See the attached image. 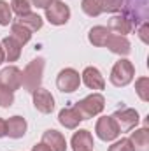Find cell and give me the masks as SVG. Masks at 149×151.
Here are the masks:
<instances>
[{
  "mask_svg": "<svg viewBox=\"0 0 149 151\" xmlns=\"http://www.w3.org/2000/svg\"><path fill=\"white\" fill-rule=\"evenodd\" d=\"M42 142L51 151H65L67 150L65 137L60 132H56V130H46L44 135H42Z\"/></svg>",
  "mask_w": 149,
  "mask_h": 151,
  "instance_id": "cell-11",
  "label": "cell"
},
{
  "mask_svg": "<svg viewBox=\"0 0 149 151\" xmlns=\"http://www.w3.org/2000/svg\"><path fill=\"white\" fill-rule=\"evenodd\" d=\"M42 74H44V60L42 58H35L32 60L25 72H23V79H21V84L27 91L34 93L37 88H40V81H42Z\"/></svg>",
  "mask_w": 149,
  "mask_h": 151,
  "instance_id": "cell-1",
  "label": "cell"
},
{
  "mask_svg": "<svg viewBox=\"0 0 149 151\" xmlns=\"http://www.w3.org/2000/svg\"><path fill=\"white\" fill-rule=\"evenodd\" d=\"M112 118L116 119L119 130H132L139 123V113L135 109H130V107H125V109L116 111Z\"/></svg>",
  "mask_w": 149,
  "mask_h": 151,
  "instance_id": "cell-9",
  "label": "cell"
},
{
  "mask_svg": "<svg viewBox=\"0 0 149 151\" xmlns=\"http://www.w3.org/2000/svg\"><path fill=\"white\" fill-rule=\"evenodd\" d=\"M18 23L23 25L25 28H28L30 32H35V30H40L42 28V18L37 16V14H32V12H28L25 16H19L18 18Z\"/></svg>",
  "mask_w": 149,
  "mask_h": 151,
  "instance_id": "cell-21",
  "label": "cell"
},
{
  "mask_svg": "<svg viewBox=\"0 0 149 151\" xmlns=\"http://www.w3.org/2000/svg\"><path fill=\"white\" fill-rule=\"evenodd\" d=\"M11 11H14L18 16H25L30 12V2L28 0H11Z\"/></svg>",
  "mask_w": 149,
  "mask_h": 151,
  "instance_id": "cell-25",
  "label": "cell"
},
{
  "mask_svg": "<svg viewBox=\"0 0 149 151\" xmlns=\"http://www.w3.org/2000/svg\"><path fill=\"white\" fill-rule=\"evenodd\" d=\"M82 81L90 90H104L105 88V81L100 74L98 69L95 67H86L82 72Z\"/></svg>",
  "mask_w": 149,
  "mask_h": 151,
  "instance_id": "cell-12",
  "label": "cell"
},
{
  "mask_svg": "<svg viewBox=\"0 0 149 151\" xmlns=\"http://www.w3.org/2000/svg\"><path fill=\"white\" fill-rule=\"evenodd\" d=\"M21 79L23 72L18 67H5L4 70H0V84L11 91H16L21 86Z\"/></svg>",
  "mask_w": 149,
  "mask_h": 151,
  "instance_id": "cell-8",
  "label": "cell"
},
{
  "mask_svg": "<svg viewBox=\"0 0 149 151\" xmlns=\"http://www.w3.org/2000/svg\"><path fill=\"white\" fill-rule=\"evenodd\" d=\"M130 142H132L133 151H149V130L144 127V128L132 132Z\"/></svg>",
  "mask_w": 149,
  "mask_h": 151,
  "instance_id": "cell-18",
  "label": "cell"
},
{
  "mask_svg": "<svg viewBox=\"0 0 149 151\" xmlns=\"http://www.w3.org/2000/svg\"><path fill=\"white\" fill-rule=\"evenodd\" d=\"M12 21V11L5 0H0V25L5 27Z\"/></svg>",
  "mask_w": 149,
  "mask_h": 151,
  "instance_id": "cell-26",
  "label": "cell"
},
{
  "mask_svg": "<svg viewBox=\"0 0 149 151\" xmlns=\"http://www.w3.org/2000/svg\"><path fill=\"white\" fill-rule=\"evenodd\" d=\"M58 121L65 127V128H75L81 121L82 116L79 114V111L75 107H69V109H62L58 114Z\"/></svg>",
  "mask_w": 149,
  "mask_h": 151,
  "instance_id": "cell-16",
  "label": "cell"
},
{
  "mask_svg": "<svg viewBox=\"0 0 149 151\" xmlns=\"http://www.w3.org/2000/svg\"><path fill=\"white\" fill-rule=\"evenodd\" d=\"M109 35H111V30L107 27H93L88 34V39L93 46H105Z\"/></svg>",
  "mask_w": 149,
  "mask_h": 151,
  "instance_id": "cell-20",
  "label": "cell"
},
{
  "mask_svg": "<svg viewBox=\"0 0 149 151\" xmlns=\"http://www.w3.org/2000/svg\"><path fill=\"white\" fill-rule=\"evenodd\" d=\"M135 90H137L140 100L148 102L149 100V79L148 77H140V79H137V83H135Z\"/></svg>",
  "mask_w": 149,
  "mask_h": 151,
  "instance_id": "cell-24",
  "label": "cell"
},
{
  "mask_svg": "<svg viewBox=\"0 0 149 151\" xmlns=\"http://www.w3.org/2000/svg\"><path fill=\"white\" fill-rule=\"evenodd\" d=\"M5 125H7V135L12 139H19L27 134V121L21 116L9 118V121H5Z\"/></svg>",
  "mask_w": 149,
  "mask_h": 151,
  "instance_id": "cell-14",
  "label": "cell"
},
{
  "mask_svg": "<svg viewBox=\"0 0 149 151\" xmlns=\"http://www.w3.org/2000/svg\"><path fill=\"white\" fill-rule=\"evenodd\" d=\"M12 102H14V91H11V90H7L5 86L0 84V106L11 107Z\"/></svg>",
  "mask_w": 149,
  "mask_h": 151,
  "instance_id": "cell-27",
  "label": "cell"
},
{
  "mask_svg": "<svg viewBox=\"0 0 149 151\" xmlns=\"http://www.w3.org/2000/svg\"><path fill=\"white\" fill-rule=\"evenodd\" d=\"M123 11L132 25L135 23H146L148 19V0H123Z\"/></svg>",
  "mask_w": 149,
  "mask_h": 151,
  "instance_id": "cell-3",
  "label": "cell"
},
{
  "mask_svg": "<svg viewBox=\"0 0 149 151\" xmlns=\"http://www.w3.org/2000/svg\"><path fill=\"white\" fill-rule=\"evenodd\" d=\"M81 7H82V11H84L88 16H98V14L104 12V9H102V0H82Z\"/></svg>",
  "mask_w": 149,
  "mask_h": 151,
  "instance_id": "cell-23",
  "label": "cell"
},
{
  "mask_svg": "<svg viewBox=\"0 0 149 151\" xmlns=\"http://www.w3.org/2000/svg\"><path fill=\"white\" fill-rule=\"evenodd\" d=\"M105 46L111 49L112 53H116V55H128L130 53V42H128V39L123 37V35H109L107 39V42H105Z\"/></svg>",
  "mask_w": 149,
  "mask_h": 151,
  "instance_id": "cell-17",
  "label": "cell"
},
{
  "mask_svg": "<svg viewBox=\"0 0 149 151\" xmlns=\"http://www.w3.org/2000/svg\"><path fill=\"white\" fill-rule=\"evenodd\" d=\"M135 76V69L132 65L130 60H119L114 63L111 72V83L114 86H126L128 83H132Z\"/></svg>",
  "mask_w": 149,
  "mask_h": 151,
  "instance_id": "cell-4",
  "label": "cell"
},
{
  "mask_svg": "<svg viewBox=\"0 0 149 151\" xmlns=\"http://www.w3.org/2000/svg\"><path fill=\"white\" fill-rule=\"evenodd\" d=\"M95 132H97V135H98L102 141H114V139L121 134V130H119V127H117V123H116V119H114L112 116H104V118H100V119L97 121Z\"/></svg>",
  "mask_w": 149,
  "mask_h": 151,
  "instance_id": "cell-6",
  "label": "cell"
},
{
  "mask_svg": "<svg viewBox=\"0 0 149 151\" xmlns=\"http://www.w3.org/2000/svg\"><path fill=\"white\" fill-rule=\"evenodd\" d=\"M7 135V125L4 119H0V137H5Z\"/></svg>",
  "mask_w": 149,
  "mask_h": 151,
  "instance_id": "cell-32",
  "label": "cell"
},
{
  "mask_svg": "<svg viewBox=\"0 0 149 151\" xmlns=\"http://www.w3.org/2000/svg\"><path fill=\"white\" fill-rule=\"evenodd\" d=\"M72 150L74 151H91L93 150V137L88 130H79L72 137Z\"/></svg>",
  "mask_w": 149,
  "mask_h": 151,
  "instance_id": "cell-15",
  "label": "cell"
},
{
  "mask_svg": "<svg viewBox=\"0 0 149 151\" xmlns=\"http://www.w3.org/2000/svg\"><path fill=\"white\" fill-rule=\"evenodd\" d=\"M56 84H58L60 91L72 93V91H75L79 88V84H81V76L74 69H63L58 74V77H56Z\"/></svg>",
  "mask_w": 149,
  "mask_h": 151,
  "instance_id": "cell-7",
  "label": "cell"
},
{
  "mask_svg": "<svg viewBox=\"0 0 149 151\" xmlns=\"http://www.w3.org/2000/svg\"><path fill=\"white\" fill-rule=\"evenodd\" d=\"M2 47H4V55L7 62H16L21 55V44L14 37H5L2 40Z\"/></svg>",
  "mask_w": 149,
  "mask_h": 151,
  "instance_id": "cell-19",
  "label": "cell"
},
{
  "mask_svg": "<svg viewBox=\"0 0 149 151\" xmlns=\"http://www.w3.org/2000/svg\"><path fill=\"white\" fill-rule=\"evenodd\" d=\"M32 151H51V150H49L44 142H40V144H35V146L32 148Z\"/></svg>",
  "mask_w": 149,
  "mask_h": 151,
  "instance_id": "cell-33",
  "label": "cell"
},
{
  "mask_svg": "<svg viewBox=\"0 0 149 151\" xmlns=\"http://www.w3.org/2000/svg\"><path fill=\"white\" fill-rule=\"evenodd\" d=\"M34 106H35L37 111H40L44 114H49V113H53V109H54V99H53V95L47 90L37 88L34 91Z\"/></svg>",
  "mask_w": 149,
  "mask_h": 151,
  "instance_id": "cell-10",
  "label": "cell"
},
{
  "mask_svg": "<svg viewBox=\"0 0 149 151\" xmlns=\"http://www.w3.org/2000/svg\"><path fill=\"white\" fill-rule=\"evenodd\" d=\"M51 2H53V0H32V4L37 5V7H40V9H46Z\"/></svg>",
  "mask_w": 149,
  "mask_h": 151,
  "instance_id": "cell-31",
  "label": "cell"
},
{
  "mask_svg": "<svg viewBox=\"0 0 149 151\" xmlns=\"http://www.w3.org/2000/svg\"><path fill=\"white\" fill-rule=\"evenodd\" d=\"M5 60V55H4V47H2V44H0V63Z\"/></svg>",
  "mask_w": 149,
  "mask_h": 151,
  "instance_id": "cell-34",
  "label": "cell"
},
{
  "mask_svg": "<svg viewBox=\"0 0 149 151\" xmlns=\"http://www.w3.org/2000/svg\"><path fill=\"white\" fill-rule=\"evenodd\" d=\"M104 107H105V99L100 93L88 95L86 99H82L81 102L75 104V109L82 116V119H88V118H93V116L100 114L104 111Z\"/></svg>",
  "mask_w": 149,
  "mask_h": 151,
  "instance_id": "cell-2",
  "label": "cell"
},
{
  "mask_svg": "<svg viewBox=\"0 0 149 151\" xmlns=\"http://www.w3.org/2000/svg\"><path fill=\"white\" fill-rule=\"evenodd\" d=\"M104 12H117L123 9V0H102Z\"/></svg>",
  "mask_w": 149,
  "mask_h": 151,
  "instance_id": "cell-28",
  "label": "cell"
},
{
  "mask_svg": "<svg viewBox=\"0 0 149 151\" xmlns=\"http://www.w3.org/2000/svg\"><path fill=\"white\" fill-rule=\"evenodd\" d=\"M46 18L51 25H65L70 18V9L62 0H53L46 7Z\"/></svg>",
  "mask_w": 149,
  "mask_h": 151,
  "instance_id": "cell-5",
  "label": "cell"
},
{
  "mask_svg": "<svg viewBox=\"0 0 149 151\" xmlns=\"http://www.w3.org/2000/svg\"><path fill=\"white\" fill-rule=\"evenodd\" d=\"M148 32H149L148 23H142V27H140V30H139V35H140V39H142V42H149Z\"/></svg>",
  "mask_w": 149,
  "mask_h": 151,
  "instance_id": "cell-30",
  "label": "cell"
},
{
  "mask_svg": "<svg viewBox=\"0 0 149 151\" xmlns=\"http://www.w3.org/2000/svg\"><path fill=\"white\" fill-rule=\"evenodd\" d=\"M109 151H133L132 148V142H130V139H121V141H117V142H114Z\"/></svg>",
  "mask_w": 149,
  "mask_h": 151,
  "instance_id": "cell-29",
  "label": "cell"
},
{
  "mask_svg": "<svg viewBox=\"0 0 149 151\" xmlns=\"http://www.w3.org/2000/svg\"><path fill=\"white\" fill-rule=\"evenodd\" d=\"M111 32H116V34H119V35H126V34H130L132 30H133V25H132V21L126 18V16H123V14H117V16H112L111 19H109V27H107Z\"/></svg>",
  "mask_w": 149,
  "mask_h": 151,
  "instance_id": "cell-13",
  "label": "cell"
},
{
  "mask_svg": "<svg viewBox=\"0 0 149 151\" xmlns=\"http://www.w3.org/2000/svg\"><path fill=\"white\" fill-rule=\"evenodd\" d=\"M11 34H12L11 37H14L19 44H21V46H23V44H27V42L32 39V32H30L28 28H25L23 25H19V23H14V25H12Z\"/></svg>",
  "mask_w": 149,
  "mask_h": 151,
  "instance_id": "cell-22",
  "label": "cell"
}]
</instances>
